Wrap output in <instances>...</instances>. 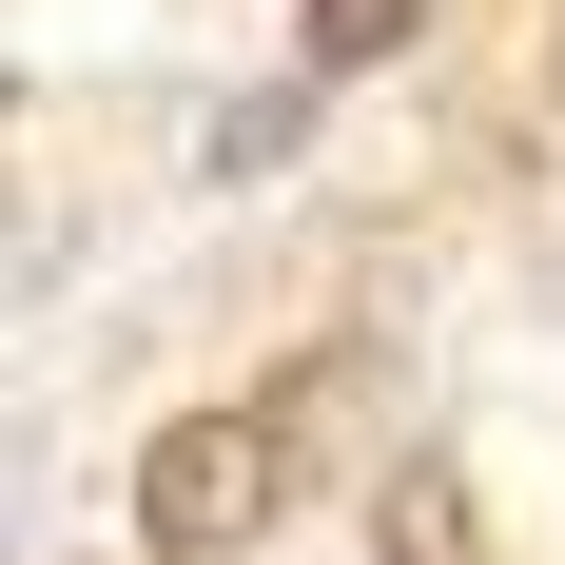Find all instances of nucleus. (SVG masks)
I'll return each instance as SVG.
<instances>
[{"label": "nucleus", "mask_w": 565, "mask_h": 565, "mask_svg": "<svg viewBox=\"0 0 565 565\" xmlns=\"http://www.w3.org/2000/svg\"><path fill=\"white\" fill-rule=\"evenodd\" d=\"M274 488H292V409H175L137 449V546L157 565H234L274 526Z\"/></svg>", "instance_id": "obj_1"}, {"label": "nucleus", "mask_w": 565, "mask_h": 565, "mask_svg": "<svg viewBox=\"0 0 565 565\" xmlns=\"http://www.w3.org/2000/svg\"><path fill=\"white\" fill-rule=\"evenodd\" d=\"M409 20H429V0H312L292 58H312V78H371V58H409Z\"/></svg>", "instance_id": "obj_2"}, {"label": "nucleus", "mask_w": 565, "mask_h": 565, "mask_svg": "<svg viewBox=\"0 0 565 565\" xmlns=\"http://www.w3.org/2000/svg\"><path fill=\"white\" fill-rule=\"evenodd\" d=\"M391 565H488L468 508H449V468H409V488H391Z\"/></svg>", "instance_id": "obj_3"}]
</instances>
